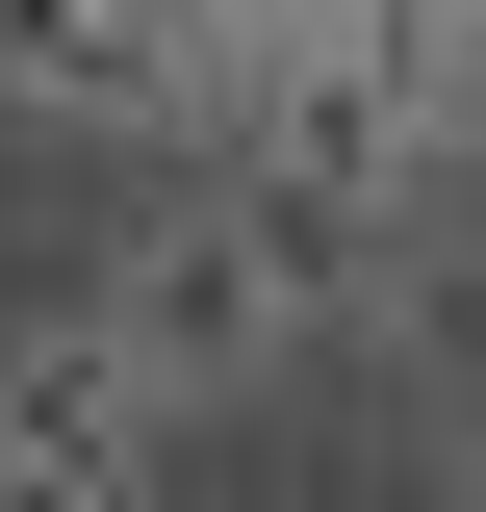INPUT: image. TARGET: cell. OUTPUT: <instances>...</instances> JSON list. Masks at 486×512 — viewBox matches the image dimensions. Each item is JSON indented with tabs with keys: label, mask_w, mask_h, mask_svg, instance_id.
I'll list each match as a JSON object with an SVG mask.
<instances>
[{
	"label": "cell",
	"mask_w": 486,
	"mask_h": 512,
	"mask_svg": "<svg viewBox=\"0 0 486 512\" xmlns=\"http://www.w3.org/2000/svg\"><path fill=\"white\" fill-rule=\"evenodd\" d=\"M103 333L180 384V410H231V384H282L307 333H333V282H307V231H282L256 180H180V205L103 231Z\"/></svg>",
	"instance_id": "1"
},
{
	"label": "cell",
	"mask_w": 486,
	"mask_h": 512,
	"mask_svg": "<svg viewBox=\"0 0 486 512\" xmlns=\"http://www.w3.org/2000/svg\"><path fill=\"white\" fill-rule=\"evenodd\" d=\"M154 461H180V384L128 359L103 308H77V333H26V359H0V487H154Z\"/></svg>",
	"instance_id": "3"
},
{
	"label": "cell",
	"mask_w": 486,
	"mask_h": 512,
	"mask_svg": "<svg viewBox=\"0 0 486 512\" xmlns=\"http://www.w3.org/2000/svg\"><path fill=\"white\" fill-rule=\"evenodd\" d=\"M0 103L26 128H231L205 0H0Z\"/></svg>",
	"instance_id": "2"
},
{
	"label": "cell",
	"mask_w": 486,
	"mask_h": 512,
	"mask_svg": "<svg viewBox=\"0 0 486 512\" xmlns=\"http://www.w3.org/2000/svg\"><path fill=\"white\" fill-rule=\"evenodd\" d=\"M435 487H486V384H461V410H435Z\"/></svg>",
	"instance_id": "5"
},
{
	"label": "cell",
	"mask_w": 486,
	"mask_h": 512,
	"mask_svg": "<svg viewBox=\"0 0 486 512\" xmlns=\"http://www.w3.org/2000/svg\"><path fill=\"white\" fill-rule=\"evenodd\" d=\"M333 359H384V384H486V205H461V180L333 282Z\"/></svg>",
	"instance_id": "4"
},
{
	"label": "cell",
	"mask_w": 486,
	"mask_h": 512,
	"mask_svg": "<svg viewBox=\"0 0 486 512\" xmlns=\"http://www.w3.org/2000/svg\"><path fill=\"white\" fill-rule=\"evenodd\" d=\"M461 205H486V154H461Z\"/></svg>",
	"instance_id": "6"
}]
</instances>
